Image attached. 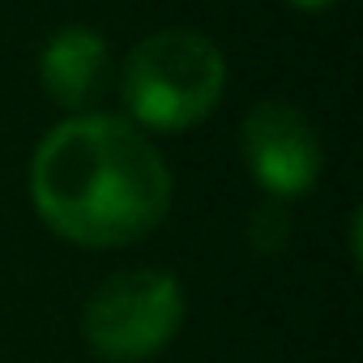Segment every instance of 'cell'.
<instances>
[{"instance_id":"obj_3","label":"cell","mask_w":363,"mask_h":363,"mask_svg":"<svg viewBox=\"0 0 363 363\" xmlns=\"http://www.w3.org/2000/svg\"><path fill=\"white\" fill-rule=\"evenodd\" d=\"M184 325V291L162 269H128L107 278L82 312L86 346L111 363L158 354Z\"/></svg>"},{"instance_id":"obj_6","label":"cell","mask_w":363,"mask_h":363,"mask_svg":"<svg viewBox=\"0 0 363 363\" xmlns=\"http://www.w3.org/2000/svg\"><path fill=\"white\" fill-rule=\"evenodd\" d=\"M286 231H291V223H286L282 206H265V210H257V214H252V227H248L252 248H261V252L282 248V244H286Z\"/></svg>"},{"instance_id":"obj_7","label":"cell","mask_w":363,"mask_h":363,"mask_svg":"<svg viewBox=\"0 0 363 363\" xmlns=\"http://www.w3.org/2000/svg\"><path fill=\"white\" fill-rule=\"evenodd\" d=\"M286 5H295V9H325V5H333V0H286Z\"/></svg>"},{"instance_id":"obj_1","label":"cell","mask_w":363,"mask_h":363,"mask_svg":"<svg viewBox=\"0 0 363 363\" xmlns=\"http://www.w3.org/2000/svg\"><path fill=\"white\" fill-rule=\"evenodd\" d=\"M30 197L56 235L82 248H116L162 223L171 175L162 154L128 120L73 116L39 141Z\"/></svg>"},{"instance_id":"obj_5","label":"cell","mask_w":363,"mask_h":363,"mask_svg":"<svg viewBox=\"0 0 363 363\" xmlns=\"http://www.w3.org/2000/svg\"><path fill=\"white\" fill-rule=\"evenodd\" d=\"M103 73H107V43L90 26H65V30H56L48 39V48H43V56H39L43 90L52 94V103H60L69 111L86 107L99 94Z\"/></svg>"},{"instance_id":"obj_4","label":"cell","mask_w":363,"mask_h":363,"mask_svg":"<svg viewBox=\"0 0 363 363\" xmlns=\"http://www.w3.org/2000/svg\"><path fill=\"white\" fill-rule=\"evenodd\" d=\"M240 145L252 179L278 201L303 197L320 175V133L299 107L282 99L257 103L244 116Z\"/></svg>"},{"instance_id":"obj_2","label":"cell","mask_w":363,"mask_h":363,"mask_svg":"<svg viewBox=\"0 0 363 363\" xmlns=\"http://www.w3.org/2000/svg\"><path fill=\"white\" fill-rule=\"evenodd\" d=\"M227 86V60L223 52L184 26L158 30L141 39L124 60V103L133 120L179 133L197 120H206Z\"/></svg>"}]
</instances>
